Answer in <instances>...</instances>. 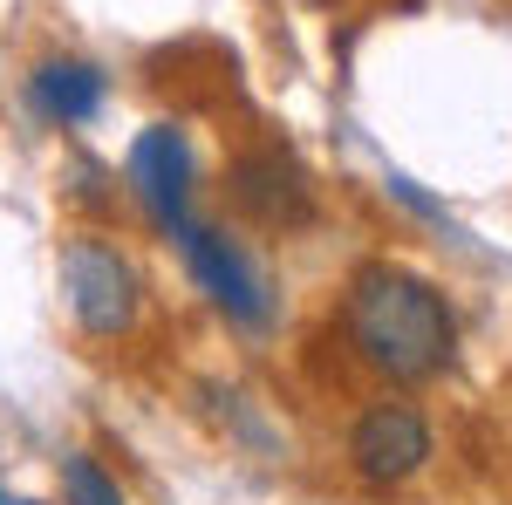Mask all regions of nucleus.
<instances>
[{
  "label": "nucleus",
  "instance_id": "6e6552de",
  "mask_svg": "<svg viewBox=\"0 0 512 505\" xmlns=\"http://www.w3.org/2000/svg\"><path fill=\"white\" fill-rule=\"evenodd\" d=\"M62 499L69 505H123V492H117V478L96 465V458H62Z\"/></svg>",
  "mask_w": 512,
  "mask_h": 505
},
{
  "label": "nucleus",
  "instance_id": "f03ea898",
  "mask_svg": "<svg viewBox=\"0 0 512 505\" xmlns=\"http://www.w3.org/2000/svg\"><path fill=\"white\" fill-rule=\"evenodd\" d=\"M62 287H69V308L89 335H130L137 328V273L117 246L103 239H69L62 246Z\"/></svg>",
  "mask_w": 512,
  "mask_h": 505
},
{
  "label": "nucleus",
  "instance_id": "0eeeda50",
  "mask_svg": "<svg viewBox=\"0 0 512 505\" xmlns=\"http://www.w3.org/2000/svg\"><path fill=\"white\" fill-rule=\"evenodd\" d=\"M35 103H41V117H55V123H82L103 110V76L89 62H41Z\"/></svg>",
  "mask_w": 512,
  "mask_h": 505
},
{
  "label": "nucleus",
  "instance_id": "39448f33",
  "mask_svg": "<svg viewBox=\"0 0 512 505\" xmlns=\"http://www.w3.org/2000/svg\"><path fill=\"white\" fill-rule=\"evenodd\" d=\"M130 185L144 198V212L158 219V226H185V198H192V157H185V137L158 123V130H144L137 144H130Z\"/></svg>",
  "mask_w": 512,
  "mask_h": 505
},
{
  "label": "nucleus",
  "instance_id": "f257e3e1",
  "mask_svg": "<svg viewBox=\"0 0 512 505\" xmlns=\"http://www.w3.org/2000/svg\"><path fill=\"white\" fill-rule=\"evenodd\" d=\"M349 328H355V349L369 355L383 376L396 383H431L437 369L451 362V308L431 280L403 267H362L349 287Z\"/></svg>",
  "mask_w": 512,
  "mask_h": 505
},
{
  "label": "nucleus",
  "instance_id": "20e7f679",
  "mask_svg": "<svg viewBox=\"0 0 512 505\" xmlns=\"http://www.w3.org/2000/svg\"><path fill=\"white\" fill-rule=\"evenodd\" d=\"M178 239H185V260H192L198 287L219 301V308L233 314V321H246V328H267V287H260V273L239 260L226 239L212 233V226H178Z\"/></svg>",
  "mask_w": 512,
  "mask_h": 505
},
{
  "label": "nucleus",
  "instance_id": "1a4fd4ad",
  "mask_svg": "<svg viewBox=\"0 0 512 505\" xmlns=\"http://www.w3.org/2000/svg\"><path fill=\"white\" fill-rule=\"evenodd\" d=\"M0 505H35V499H21V492H0Z\"/></svg>",
  "mask_w": 512,
  "mask_h": 505
},
{
  "label": "nucleus",
  "instance_id": "7ed1b4c3",
  "mask_svg": "<svg viewBox=\"0 0 512 505\" xmlns=\"http://www.w3.org/2000/svg\"><path fill=\"white\" fill-rule=\"evenodd\" d=\"M349 458L369 485H403L410 471L431 458V424H424L410 403H383V410H369V417L355 424Z\"/></svg>",
  "mask_w": 512,
  "mask_h": 505
},
{
  "label": "nucleus",
  "instance_id": "423d86ee",
  "mask_svg": "<svg viewBox=\"0 0 512 505\" xmlns=\"http://www.w3.org/2000/svg\"><path fill=\"white\" fill-rule=\"evenodd\" d=\"M233 205L246 212V219H260V226H308V212H315L301 164L280 157V151L239 157L233 164Z\"/></svg>",
  "mask_w": 512,
  "mask_h": 505
}]
</instances>
